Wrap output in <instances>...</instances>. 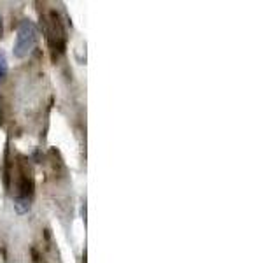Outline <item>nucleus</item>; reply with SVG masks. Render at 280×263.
<instances>
[{"label": "nucleus", "mask_w": 280, "mask_h": 263, "mask_svg": "<svg viewBox=\"0 0 280 263\" xmlns=\"http://www.w3.org/2000/svg\"><path fill=\"white\" fill-rule=\"evenodd\" d=\"M18 169H16V196H14V209L18 214H25L30 211L33 202V191H35V181H33V169L25 158H19Z\"/></svg>", "instance_id": "nucleus-1"}, {"label": "nucleus", "mask_w": 280, "mask_h": 263, "mask_svg": "<svg viewBox=\"0 0 280 263\" xmlns=\"http://www.w3.org/2000/svg\"><path fill=\"white\" fill-rule=\"evenodd\" d=\"M42 30H44L46 41L53 51V58L63 55L67 48V30L63 25V19L55 9L48 12V16L42 21Z\"/></svg>", "instance_id": "nucleus-2"}, {"label": "nucleus", "mask_w": 280, "mask_h": 263, "mask_svg": "<svg viewBox=\"0 0 280 263\" xmlns=\"http://www.w3.org/2000/svg\"><path fill=\"white\" fill-rule=\"evenodd\" d=\"M39 41V32L35 23L30 19H23L18 26V35H16L14 44V56L16 58H25L35 49Z\"/></svg>", "instance_id": "nucleus-3"}, {"label": "nucleus", "mask_w": 280, "mask_h": 263, "mask_svg": "<svg viewBox=\"0 0 280 263\" xmlns=\"http://www.w3.org/2000/svg\"><path fill=\"white\" fill-rule=\"evenodd\" d=\"M5 74H7V60H5V55L0 51V83L4 81Z\"/></svg>", "instance_id": "nucleus-4"}, {"label": "nucleus", "mask_w": 280, "mask_h": 263, "mask_svg": "<svg viewBox=\"0 0 280 263\" xmlns=\"http://www.w3.org/2000/svg\"><path fill=\"white\" fill-rule=\"evenodd\" d=\"M0 35H2V18H0Z\"/></svg>", "instance_id": "nucleus-5"}]
</instances>
